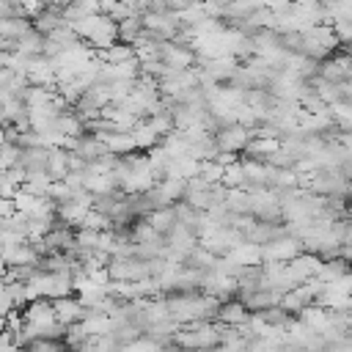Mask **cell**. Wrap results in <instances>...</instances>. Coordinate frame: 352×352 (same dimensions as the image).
I'll list each match as a JSON object with an SVG mask.
<instances>
[{
    "label": "cell",
    "instance_id": "6da1fadb",
    "mask_svg": "<svg viewBox=\"0 0 352 352\" xmlns=\"http://www.w3.org/2000/svg\"><path fill=\"white\" fill-rule=\"evenodd\" d=\"M104 270H107V278L118 283H138L148 278V264L135 256H110Z\"/></svg>",
    "mask_w": 352,
    "mask_h": 352
},
{
    "label": "cell",
    "instance_id": "7a4b0ae2",
    "mask_svg": "<svg viewBox=\"0 0 352 352\" xmlns=\"http://www.w3.org/2000/svg\"><path fill=\"white\" fill-rule=\"evenodd\" d=\"M300 253H302L300 239L292 234H283V236L261 245V264H286V261L297 258Z\"/></svg>",
    "mask_w": 352,
    "mask_h": 352
},
{
    "label": "cell",
    "instance_id": "3957f363",
    "mask_svg": "<svg viewBox=\"0 0 352 352\" xmlns=\"http://www.w3.org/2000/svg\"><path fill=\"white\" fill-rule=\"evenodd\" d=\"M157 55H160V60H162V66L168 72H187V69H192L198 63L195 52L190 47H184V44H176V41H160Z\"/></svg>",
    "mask_w": 352,
    "mask_h": 352
},
{
    "label": "cell",
    "instance_id": "277c9868",
    "mask_svg": "<svg viewBox=\"0 0 352 352\" xmlns=\"http://www.w3.org/2000/svg\"><path fill=\"white\" fill-rule=\"evenodd\" d=\"M212 138H214V148H217V151L239 154V151L248 146L250 132H248L245 126H239V124H226V126H220Z\"/></svg>",
    "mask_w": 352,
    "mask_h": 352
},
{
    "label": "cell",
    "instance_id": "5b68a950",
    "mask_svg": "<svg viewBox=\"0 0 352 352\" xmlns=\"http://www.w3.org/2000/svg\"><path fill=\"white\" fill-rule=\"evenodd\" d=\"M319 74L316 77H322L324 82H330V85H338V82H349V74H352V66H349V55L346 52H333L330 58H324L322 63H319V69H316Z\"/></svg>",
    "mask_w": 352,
    "mask_h": 352
},
{
    "label": "cell",
    "instance_id": "8992f818",
    "mask_svg": "<svg viewBox=\"0 0 352 352\" xmlns=\"http://www.w3.org/2000/svg\"><path fill=\"white\" fill-rule=\"evenodd\" d=\"M50 302H52L55 322H58L63 330L72 327V324H77V322H82V316H85V308L77 302L74 294H69V297H58V300H50Z\"/></svg>",
    "mask_w": 352,
    "mask_h": 352
},
{
    "label": "cell",
    "instance_id": "52a82bcc",
    "mask_svg": "<svg viewBox=\"0 0 352 352\" xmlns=\"http://www.w3.org/2000/svg\"><path fill=\"white\" fill-rule=\"evenodd\" d=\"M0 261L6 267H36L38 270V256L28 242H22V245H0Z\"/></svg>",
    "mask_w": 352,
    "mask_h": 352
},
{
    "label": "cell",
    "instance_id": "ba28073f",
    "mask_svg": "<svg viewBox=\"0 0 352 352\" xmlns=\"http://www.w3.org/2000/svg\"><path fill=\"white\" fill-rule=\"evenodd\" d=\"M116 41H118V30H116V22H110L107 16H102V14H99V19H96L94 30L88 33L85 44H88L94 52H99V50H107V47H113Z\"/></svg>",
    "mask_w": 352,
    "mask_h": 352
},
{
    "label": "cell",
    "instance_id": "9c48e42d",
    "mask_svg": "<svg viewBox=\"0 0 352 352\" xmlns=\"http://www.w3.org/2000/svg\"><path fill=\"white\" fill-rule=\"evenodd\" d=\"M248 308L242 305V300H226L217 305V314H214V322L223 324V327H234L239 330L245 322H248Z\"/></svg>",
    "mask_w": 352,
    "mask_h": 352
},
{
    "label": "cell",
    "instance_id": "30bf717a",
    "mask_svg": "<svg viewBox=\"0 0 352 352\" xmlns=\"http://www.w3.org/2000/svg\"><path fill=\"white\" fill-rule=\"evenodd\" d=\"M226 258L236 267H261V245H253V242H242L236 245L234 250L226 253Z\"/></svg>",
    "mask_w": 352,
    "mask_h": 352
},
{
    "label": "cell",
    "instance_id": "8fae6325",
    "mask_svg": "<svg viewBox=\"0 0 352 352\" xmlns=\"http://www.w3.org/2000/svg\"><path fill=\"white\" fill-rule=\"evenodd\" d=\"M60 25H66V22H63V6H44V11L30 22V28L38 30L41 36L52 33V30L60 28Z\"/></svg>",
    "mask_w": 352,
    "mask_h": 352
},
{
    "label": "cell",
    "instance_id": "7c38bea8",
    "mask_svg": "<svg viewBox=\"0 0 352 352\" xmlns=\"http://www.w3.org/2000/svg\"><path fill=\"white\" fill-rule=\"evenodd\" d=\"M14 47H16V52L22 55V58H36V55H41V47H44V36L38 33V30H33V28H28L16 41H14Z\"/></svg>",
    "mask_w": 352,
    "mask_h": 352
},
{
    "label": "cell",
    "instance_id": "4fadbf2b",
    "mask_svg": "<svg viewBox=\"0 0 352 352\" xmlns=\"http://www.w3.org/2000/svg\"><path fill=\"white\" fill-rule=\"evenodd\" d=\"M94 58H96L99 63H104V66H116V63L132 60V58H135V52H132V47H129V44H118V41H116L113 47L94 52Z\"/></svg>",
    "mask_w": 352,
    "mask_h": 352
},
{
    "label": "cell",
    "instance_id": "5bb4252c",
    "mask_svg": "<svg viewBox=\"0 0 352 352\" xmlns=\"http://www.w3.org/2000/svg\"><path fill=\"white\" fill-rule=\"evenodd\" d=\"M55 132L63 135V138H74V140L85 135L82 121L74 116V110H63V113L58 116V121H55Z\"/></svg>",
    "mask_w": 352,
    "mask_h": 352
},
{
    "label": "cell",
    "instance_id": "9a60e30c",
    "mask_svg": "<svg viewBox=\"0 0 352 352\" xmlns=\"http://www.w3.org/2000/svg\"><path fill=\"white\" fill-rule=\"evenodd\" d=\"M129 138H132V143H135V151H151V148L160 143V138L151 132V126H148L146 121H138V124L129 129Z\"/></svg>",
    "mask_w": 352,
    "mask_h": 352
},
{
    "label": "cell",
    "instance_id": "2e32d148",
    "mask_svg": "<svg viewBox=\"0 0 352 352\" xmlns=\"http://www.w3.org/2000/svg\"><path fill=\"white\" fill-rule=\"evenodd\" d=\"M116 30H118V44H129V47H132V41L143 33L140 16H126V19H121V22L116 25Z\"/></svg>",
    "mask_w": 352,
    "mask_h": 352
},
{
    "label": "cell",
    "instance_id": "e0dca14e",
    "mask_svg": "<svg viewBox=\"0 0 352 352\" xmlns=\"http://www.w3.org/2000/svg\"><path fill=\"white\" fill-rule=\"evenodd\" d=\"M77 228H85V231H96V234H102V231H113V223H110L102 212L88 209V212L82 214V220L77 223Z\"/></svg>",
    "mask_w": 352,
    "mask_h": 352
},
{
    "label": "cell",
    "instance_id": "ac0fdd59",
    "mask_svg": "<svg viewBox=\"0 0 352 352\" xmlns=\"http://www.w3.org/2000/svg\"><path fill=\"white\" fill-rule=\"evenodd\" d=\"M160 349H162L160 341H154V338H148V336H140L138 341H129L121 352H160Z\"/></svg>",
    "mask_w": 352,
    "mask_h": 352
},
{
    "label": "cell",
    "instance_id": "d6986e66",
    "mask_svg": "<svg viewBox=\"0 0 352 352\" xmlns=\"http://www.w3.org/2000/svg\"><path fill=\"white\" fill-rule=\"evenodd\" d=\"M6 316H8V311H6V308H0V333L6 330Z\"/></svg>",
    "mask_w": 352,
    "mask_h": 352
},
{
    "label": "cell",
    "instance_id": "ffe728a7",
    "mask_svg": "<svg viewBox=\"0 0 352 352\" xmlns=\"http://www.w3.org/2000/svg\"><path fill=\"white\" fill-rule=\"evenodd\" d=\"M206 352H214V349H206Z\"/></svg>",
    "mask_w": 352,
    "mask_h": 352
}]
</instances>
